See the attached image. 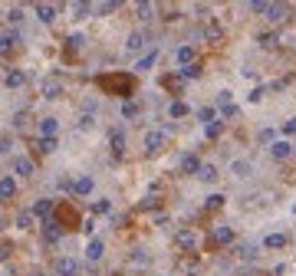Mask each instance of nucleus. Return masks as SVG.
I'll return each mask as SVG.
<instances>
[{
    "label": "nucleus",
    "mask_w": 296,
    "mask_h": 276,
    "mask_svg": "<svg viewBox=\"0 0 296 276\" xmlns=\"http://www.w3.org/2000/svg\"><path fill=\"white\" fill-rule=\"evenodd\" d=\"M79 273V263L72 257H60L56 260V276H76Z\"/></svg>",
    "instance_id": "obj_1"
},
{
    "label": "nucleus",
    "mask_w": 296,
    "mask_h": 276,
    "mask_svg": "<svg viewBox=\"0 0 296 276\" xmlns=\"http://www.w3.org/2000/svg\"><path fill=\"white\" fill-rule=\"evenodd\" d=\"M33 13H36L43 23H53L56 13H60V7H53V3H36V7H33Z\"/></svg>",
    "instance_id": "obj_2"
},
{
    "label": "nucleus",
    "mask_w": 296,
    "mask_h": 276,
    "mask_svg": "<svg viewBox=\"0 0 296 276\" xmlns=\"http://www.w3.org/2000/svg\"><path fill=\"white\" fill-rule=\"evenodd\" d=\"M43 240H46V244H60V240H62V227H60V224H53V221H46V224H43Z\"/></svg>",
    "instance_id": "obj_3"
},
{
    "label": "nucleus",
    "mask_w": 296,
    "mask_h": 276,
    "mask_svg": "<svg viewBox=\"0 0 296 276\" xmlns=\"http://www.w3.org/2000/svg\"><path fill=\"white\" fill-rule=\"evenodd\" d=\"M43 95H46V99H60L62 95V82L56 76H50L46 82H43Z\"/></svg>",
    "instance_id": "obj_4"
},
{
    "label": "nucleus",
    "mask_w": 296,
    "mask_h": 276,
    "mask_svg": "<svg viewBox=\"0 0 296 276\" xmlns=\"http://www.w3.org/2000/svg\"><path fill=\"white\" fill-rule=\"evenodd\" d=\"M162 145H164V132H148L145 135V148L155 155V151H162Z\"/></svg>",
    "instance_id": "obj_5"
},
{
    "label": "nucleus",
    "mask_w": 296,
    "mask_h": 276,
    "mask_svg": "<svg viewBox=\"0 0 296 276\" xmlns=\"http://www.w3.org/2000/svg\"><path fill=\"white\" fill-rule=\"evenodd\" d=\"M109 145H112V155H116V158L125 151V132H122V128H116V132L109 135Z\"/></svg>",
    "instance_id": "obj_6"
},
{
    "label": "nucleus",
    "mask_w": 296,
    "mask_h": 276,
    "mask_svg": "<svg viewBox=\"0 0 296 276\" xmlns=\"http://www.w3.org/2000/svg\"><path fill=\"white\" fill-rule=\"evenodd\" d=\"M145 43H148V36L142 30H135L132 36H128V43H125V46H128V53H138V49H145Z\"/></svg>",
    "instance_id": "obj_7"
},
{
    "label": "nucleus",
    "mask_w": 296,
    "mask_h": 276,
    "mask_svg": "<svg viewBox=\"0 0 296 276\" xmlns=\"http://www.w3.org/2000/svg\"><path fill=\"white\" fill-rule=\"evenodd\" d=\"M210 237H214V244L224 247V244H230V240H234V230H230V227H214V230H210Z\"/></svg>",
    "instance_id": "obj_8"
},
{
    "label": "nucleus",
    "mask_w": 296,
    "mask_h": 276,
    "mask_svg": "<svg viewBox=\"0 0 296 276\" xmlns=\"http://www.w3.org/2000/svg\"><path fill=\"white\" fill-rule=\"evenodd\" d=\"M40 132H43V138H56L60 122H56V118H43V122H40Z\"/></svg>",
    "instance_id": "obj_9"
},
{
    "label": "nucleus",
    "mask_w": 296,
    "mask_h": 276,
    "mask_svg": "<svg viewBox=\"0 0 296 276\" xmlns=\"http://www.w3.org/2000/svg\"><path fill=\"white\" fill-rule=\"evenodd\" d=\"M181 171H188V174H198V171H201L198 155H184V158H181Z\"/></svg>",
    "instance_id": "obj_10"
},
{
    "label": "nucleus",
    "mask_w": 296,
    "mask_h": 276,
    "mask_svg": "<svg viewBox=\"0 0 296 276\" xmlns=\"http://www.w3.org/2000/svg\"><path fill=\"white\" fill-rule=\"evenodd\" d=\"M290 151H293V145H290V142H273L270 145V155L273 158H290Z\"/></svg>",
    "instance_id": "obj_11"
},
{
    "label": "nucleus",
    "mask_w": 296,
    "mask_h": 276,
    "mask_svg": "<svg viewBox=\"0 0 296 276\" xmlns=\"http://www.w3.org/2000/svg\"><path fill=\"white\" fill-rule=\"evenodd\" d=\"M14 191H16V181L10 178V174H7V178H0V201H7Z\"/></svg>",
    "instance_id": "obj_12"
},
{
    "label": "nucleus",
    "mask_w": 296,
    "mask_h": 276,
    "mask_svg": "<svg viewBox=\"0 0 296 276\" xmlns=\"http://www.w3.org/2000/svg\"><path fill=\"white\" fill-rule=\"evenodd\" d=\"M14 171L24 174V178H30V174H33V161H30V158H16V161H14Z\"/></svg>",
    "instance_id": "obj_13"
},
{
    "label": "nucleus",
    "mask_w": 296,
    "mask_h": 276,
    "mask_svg": "<svg viewBox=\"0 0 296 276\" xmlns=\"http://www.w3.org/2000/svg\"><path fill=\"white\" fill-rule=\"evenodd\" d=\"M30 211H33V217H50V211H53V201H36Z\"/></svg>",
    "instance_id": "obj_14"
},
{
    "label": "nucleus",
    "mask_w": 296,
    "mask_h": 276,
    "mask_svg": "<svg viewBox=\"0 0 296 276\" xmlns=\"http://www.w3.org/2000/svg\"><path fill=\"white\" fill-rule=\"evenodd\" d=\"M24 82H26V76H24L20 69H10V72H7V86H10V89H20Z\"/></svg>",
    "instance_id": "obj_15"
},
{
    "label": "nucleus",
    "mask_w": 296,
    "mask_h": 276,
    "mask_svg": "<svg viewBox=\"0 0 296 276\" xmlns=\"http://www.w3.org/2000/svg\"><path fill=\"white\" fill-rule=\"evenodd\" d=\"M230 171H234V178H250V171H254V168H250V161H234V165H230Z\"/></svg>",
    "instance_id": "obj_16"
},
{
    "label": "nucleus",
    "mask_w": 296,
    "mask_h": 276,
    "mask_svg": "<svg viewBox=\"0 0 296 276\" xmlns=\"http://www.w3.org/2000/svg\"><path fill=\"white\" fill-rule=\"evenodd\" d=\"M283 13H286V7L283 3H270V10H266V20H273V23H280Z\"/></svg>",
    "instance_id": "obj_17"
},
{
    "label": "nucleus",
    "mask_w": 296,
    "mask_h": 276,
    "mask_svg": "<svg viewBox=\"0 0 296 276\" xmlns=\"http://www.w3.org/2000/svg\"><path fill=\"white\" fill-rule=\"evenodd\" d=\"M155 59H158V49H152V53H145V56H142V59H138V66H135V69H152V66H155Z\"/></svg>",
    "instance_id": "obj_18"
},
{
    "label": "nucleus",
    "mask_w": 296,
    "mask_h": 276,
    "mask_svg": "<svg viewBox=\"0 0 296 276\" xmlns=\"http://www.w3.org/2000/svg\"><path fill=\"white\" fill-rule=\"evenodd\" d=\"M198 178H201V181H218V168H214V165H201Z\"/></svg>",
    "instance_id": "obj_19"
},
{
    "label": "nucleus",
    "mask_w": 296,
    "mask_h": 276,
    "mask_svg": "<svg viewBox=\"0 0 296 276\" xmlns=\"http://www.w3.org/2000/svg\"><path fill=\"white\" fill-rule=\"evenodd\" d=\"M264 244H266V247H273V250H280V247H286V234H270Z\"/></svg>",
    "instance_id": "obj_20"
},
{
    "label": "nucleus",
    "mask_w": 296,
    "mask_h": 276,
    "mask_svg": "<svg viewBox=\"0 0 296 276\" xmlns=\"http://www.w3.org/2000/svg\"><path fill=\"white\" fill-rule=\"evenodd\" d=\"M178 244H181V247H184V250H191V247H194V244H198V237H194V234H191V230H181V234H178Z\"/></svg>",
    "instance_id": "obj_21"
},
{
    "label": "nucleus",
    "mask_w": 296,
    "mask_h": 276,
    "mask_svg": "<svg viewBox=\"0 0 296 276\" xmlns=\"http://www.w3.org/2000/svg\"><path fill=\"white\" fill-rule=\"evenodd\" d=\"M30 224H33V211H20L16 214V227L20 230H30Z\"/></svg>",
    "instance_id": "obj_22"
},
{
    "label": "nucleus",
    "mask_w": 296,
    "mask_h": 276,
    "mask_svg": "<svg viewBox=\"0 0 296 276\" xmlns=\"http://www.w3.org/2000/svg\"><path fill=\"white\" fill-rule=\"evenodd\" d=\"M178 76H181V79H198V76H201V66H198V63L181 66V72H178Z\"/></svg>",
    "instance_id": "obj_23"
},
{
    "label": "nucleus",
    "mask_w": 296,
    "mask_h": 276,
    "mask_svg": "<svg viewBox=\"0 0 296 276\" xmlns=\"http://www.w3.org/2000/svg\"><path fill=\"white\" fill-rule=\"evenodd\" d=\"M86 257L89 260H102V240H92V244L86 247Z\"/></svg>",
    "instance_id": "obj_24"
},
{
    "label": "nucleus",
    "mask_w": 296,
    "mask_h": 276,
    "mask_svg": "<svg viewBox=\"0 0 296 276\" xmlns=\"http://www.w3.org/2000/svg\"><path fill=\"white\" fill-rule=\"evenodd\" d=\"M168 115H172V118H184L188 115V105L184 102H172V105H168Z\"/></svg>",
    "instance_id": "obj_25"
},
{
    "label": "nucleus",
    "mask_w": 296,
    "mask_h": 276,
    "mask_svg": "<svg viewBox=\"0 0 296 276\" xmlns=\"http://www.w3.org/2000/svg\"><path fill=\"white\" fill-rule=\"evenodd\" d=\"M152 10H155V7H152V3H145V0H142L138 7H135V13H138V20H152Z\"/></svg>",
    "instance_id": "obj_26"
},
{
    "label": "nucleus",
    "mask_w": 296,
    "mask_h": 276,
    "mask_svg": "<svg viewBox=\"0 0 296 276\" xmlns=\"http://www.w3.org/2000/svg\"><path fill=\"white\" fill-rule=\"evenodd\" d=\"M191 59H194V49H191V46H181V49H178V63L191 66Z\"/></svg>",
    "instance_id": "obj_27"
},
{
    "label": "nucleus",
    "mask_w": 296,
    "mask_h": 276,
    "mask_svg": "<svg viewBox=\"0 0 296 276\" xmlns=\"http://www.w3.org/2000/svg\"><path fill=\"white\" fill-rule=\"evenodd\" d=\"M36 148L43 151V155H50V151H56V138H40V142H36Z\"/></svg>",
    "instance_id": "obj_28"
},
{
    "label": "nucleus",
    "mask_w": 296,
    "mask_h": 276,
    "mask_svg": "<svg viewBox=\"0 0 296 276\" xmlns=\"http://www.w3.org/2000/svg\"><path fill=\"white\" fill-rule=\"evenodd\" d=\"M92 191V178H79L76 181V194H89Z\"/></svg>",
    "instance_id": "obj_29"
},
{
    "label": "nucleus",
    "mask_w": 296,
    "mask_h": 276,
    "mask_svg": "<svg viewBox=\"0 0 296 276\" xmlns=\"http://www.w3.org/2000/svg\"><path fill=\"white\" fill-rule=\"evenodd\" d=\"M92 3H72V13H76V16H86V13H92Z\"/></svg>",
    "instance_id": "obj_30"
},
{
    "label": "nucleus",
    "mask_w": 296,
    "mask_h": 276,
    "mask_svg": "<svg viewBox=\"0 0 296 276\" xmlns=\"http://www.w3.org/2000/svg\"><path fill=\"white\" fill-rule=\"evenodd\" d=\"M220 204H224V194H210L208 197V211H218Z\"/></svg>",
    "instance_id": "obj_31"
},
{
    "label": "nucleus",
    "mask_w": 296,
    "mask_h": 276,
    "mask_svg": "<svg viewBox=\"0 0 296 276\" xmlns=\"http://www.w3.org/2000/svg\"><path fill=\"white\" fill-rule=\"evenodd\" d=\"M198 118H201L204 125H214V109H201V112H198Z\"/></svg>",
    "instance_id": "obj_32"
},
{
    "label": "nucleus",
    "mask_w": 296,
    "mask_h": 276,
    "mask_svg": "<svg viewBox=\"0 0 296 276\" xmlns=\"http://www.w3.org/2000/svg\"><path fill=\"white\" fill-rule=\"evenodd\" d=\"M92 207H96V214H109V211H112V204L106 201V197H99V201H96Z\"/></svg>",
    "instance_id": "obj_33"
},
{
    "label": "nucleus",
    "mask_w": 296,
    "mask_h": 276,
    "mask_svg": "<svg viewBox=\"0 0 296 276\" xmlns=\"http://www.w3.org/2000/svg\"><path fill=\"white\" fill-rule=\"evenodd\" d=\"M122 115L125 118H135V115H138V105H135V102H125L122 105Z\"/></svg>",
    "instance_id": "obj_34"
},
{
    "label": "nucleus",
    "mask_w": 296,
    "mask_h": 276,
    "mask_svg": "<svg viewBox=\"0 0 296 276\" xmlns=\"http://www.w3.org/2000/svg\"><path fill=\"white\" fill-rule=\"evenodd\" d=\"M56 188H60V191H76V181H72V178H60Z\"/></svg>",
    "instance_id": "obj_35"
},
{
    "label": "nucleus",
    "mask_w": 296,
    "mask_h": 276,
    "mask_svg": "<svg viewBox=\"0 0 296 276\" xmlns=\"http://www.w3.org/2000/svg\"><path fill=\"white\" fill-rule=\"evenodd\" d=\"M82 43H86V39H82V33H72V36H70V43H66V46H70V49H79V46H82Z\"/></svg>",
    "instance_id": "obj_36"
},
{
    "label": "nucleus",
    "mask_w": 296,
    "mask_h": 276,
    "mask_svg": "<svg viewBox=\"0 0 296 276\" xmlns=\"http://www.w3.org/2000/svg\"><path fill=\"white\" fill-rule=\"evenodd\" d=\"M132 263H135V267H145V263H148L145 250H135V253H132Z\"/></svg>",
    "instance_id": "obj_37"
},
{
    "label": "nucleus",
    "mask_w": 296,
    "mask_h": 276,
    "mask_svg": "<svg viewBox=\"0 0 296 276\" xmlns=\"http://www.w3.org/2000/svg\"><path fill=\"white\" fill-rule=\"evenodd\" d=\"M7 20H10V23H20V20H24V10H20V7H14V10L7 13Z\"/></svg>",
    "instance_id": "obj_38"
},
{
    "label": "nucleus",
    "mask_w": 296,
    "mask_h": 276,
    "mask_svg": "<svg viewBox=\"0 0 296 276\" xmlns=\"http://www.w3.org/2000/svg\"><path fill=\"white\" fill-rule=\"evenodd\" d=\"M96 10H99V13H112V10H118V0H112V3H99Z\"/></svg>",
    "instance_id": "obj_39"
},
{
    "label": "nucleus",
    "mask_w": 296,
    "mask_h": 276,
    "mask_svg": "<svg viewBox=\"0 0 296 276\" xmlns=\"http://www.w3.org/2000/svg\"><path fill=\"white\" fill-rule=\"evenodd\" d=\"M220 115H224V118H234V115H237V105H230V102L220 105Z\"/></svg>",
    "instance_id": "obj_40"
},
{
    "label": "nucleus",
    "mask_w": 296,
    "mask_h": 276,
    "mask_svg": "<svg viewBox=\"0 0 296 276\" xmlns=\"http://www.w3.org/2000/svg\"><path fill=\"white\" fill-rule=\"evenodd\" d=\"M158 207V197H145V201H142V211H155Z\"/></svg>",
    "instance_id": "obj_41"
},
{
    "label": "nucleus",
    "mask_w": 296,
    "mask_h": 276,
    "mask_svg": "<svg viewBox=\"0 0 296 276\" xmlns=\"http://www.w3.org/2000/svg\"><path fill=\"white\" fill-rule=\"evenodd\" d=\"M250 10H254V13H266V10H270V3H264V0H257V3H250Z\"/></svg>",
    "instance_id": "obj_42"
},
{
    "label": "nucleus",
    "mask_w": 296,
    "mask_h": 276,
    "mask_svg": "<svg viewBox=\"0 0 296 276\" xmlns=\"http://www.w3.org/2000/svg\"><path fill=\"white\" fill-rule=\"evenodd\" d=\"M220 128H224L220 122H214V125H208V138H218V135H220Z\"/></svg>",
    "instance_id": "obj_43"
},
{
    "label": "nucleus",
    "mask_w": 296,
    "mask_h": 276,
    "mask_svg": "<svg viewBox=\"0 0 296 276\" xmlns=\"http://www.w3.org/2000/svg\"><path fill=\"white\" fill-rule=\"evenodd\" d=\"M260 43H264V46H273V43H276V33H264V36H260Z\"/></svg>",
    "instance_id": "obj_44"
},
{
    "label": "nucleus",
    "mask_w": 296,
    "mask_h": 276,
    "mask_svg": "<svg viewBox=\"0 0 296 276\" xmlns=\"http://www.w3.org/2000/svg\"><path fill=\"white\" fill-rule=\"evenodd\" d=\"M283 135H296V118H290L286 125H283Z\"/></svg>",
    "instance_id": "obj_45"
},
{
    "label": "nucleus",
    "mask_w": 296,
    "mask_h": 276,
    "mask_svg": "<svg viewBox=\"0 0 296 276\" xmlns=\"http://www.w3.org/2000/svg\"><path fill=\"white\" fill-rule=\"evenodd\" d=\"M79 128H92V115H82V118H79Z\"/></svg>",
    "instance_id": "obj_46"
},
{
    "label": "nucleus",
    "mask_w": 296,
    "mask_h": 276,
    "mask_svg": "<svg viewBox=\"0 0 296 276\" xmlns=\"http://www.w3.org/2000/svg\"><path fill=\"white\" fill-rule=\"evenodd\" d=\"M7 148H10V142H4V138H0V155H4Z\"/></svg>",
    "instance_id": "obj_47"
},
{
    "label": "nucleus",
    "mask_w": 296,
    "mask_h": 276,
    "mask_svg": "<svg viewBox=\"0 0 296 276\" xmlns=\"http://www.w3.org/2000/svg\"><path fill=\"white\" fill-rule=\"evenodd\" d=\"M240 276H254V273H240Z\"/></svg>",
    "instance_id": "obj_48"
},
{
    "label": "nucleus",
    "mask_w": 296,
    "mask_h": 276,
    "mask_svg": "<svg viewBox=\"0 0 296 276\" xmlns=\"http://www.w3.org/2000/svg\"><path fill=\"white\" fill-rule=\"evenodd\" d=\"M36 276H43V273H36Z\"/></svg>",
    "instance_id": "obj_49"
}]
</instances>
